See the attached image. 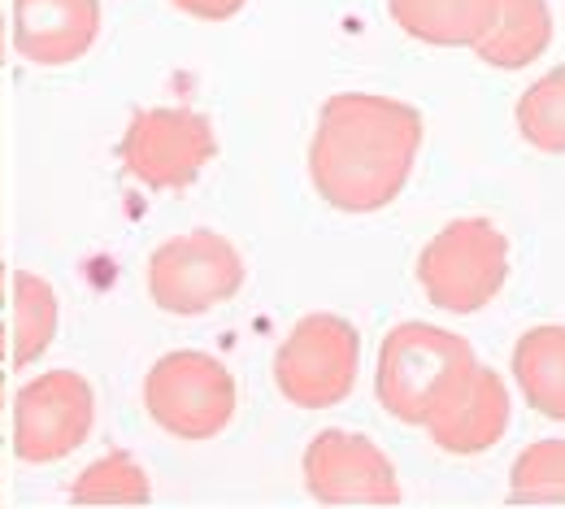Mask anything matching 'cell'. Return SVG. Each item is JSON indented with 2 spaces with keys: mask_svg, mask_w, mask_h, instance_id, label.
<instances>
[{
  "mask_svg": "<svg viewBox=\"0 0 565 509\" xmlns=\"http://www.w3.org/2000/svg\"><path fill=\"white\" fill-rule=\"evenodd\" d=\"M418 148L423 114L414 105L374 92H335L318 109L309 179L331 210L374 214L405 192Z\"/></svg>",
  "mask_w": 565,
  "mask_h": 509,
  "instance_id": "cell-1",
  "label": "cell"
},
{
  "mask_svg": "<svg viewBox=\"0 0 565 509\" xmlns=\"http://www.w3.org/2000/svg\"><path fill=\"white\" fill-rule=\"evenodd\" d=\"M475 349L444 327L430 322H401L387 331L379 349V374L374 396L379 405L409 427H423L426 418L470 379Z\"/></svg>",
  "mask_w": 565,
  "mask_h": 509,
  "instance_id": "cell-2",
  "label": "cell"
},
{
  "mask_svg": "<svg viewBox=\"0 0 565 509\" xmlns=\"http://www.w3.org/2000/svg\"><path fill=\"white\" fill-rule=\"evenodd\" d=\"M418 284L444 314H479L509 279V240L488 219H457L418 253Z\"/></svg>",
  "mask_w": 565,
  "mask_h": 509,
  "instance_id": "cell-3",
  "label": "cell"
},
{
  "mask_svg": "<svg viewBox=\"0 0 565 509\" xmlns=\"http://www.w3.org/2000/svg\"><path fill=\"white\" fill-rule=\"evenodd\" d=\"M361 370V336L340 314H305L275 353L279 396L296 410H335L349 401Z\"/></svg>",
  "mask_w": 565,
  "mask_h": 509,
  "instance_id": "cell-4",
  "label": "cell"
},
{
  "mask_svg": "<svg viewBox=\"0 0 565 509\" xmlns=\"http://www.w3.org/2000/svg\"><path fill=\"white\" fill-rule=\"evenodd\" d=\"M143 410L166 436L213 439L235 418V379L210 353H166L143 379Z\"/></svg>",
  "mask_w": 565,
  "mask_h": 509,
  "instance_id": "cell-5",
  "label": "cell"
},
{
  "mask_svg": "<svg viewBox=\"0 0 565 509\" xmlns=\"http://www.w3.org/2000/svg\"><path fill=\"white\" fill-rule=\"evenodd\" d=\"M244 257L239 248L217 231H188L179 240H166L148 257V296L157 309L196 318L226 305L244 288Z\"/></svg>",
  "mask_w": 565,
  "mask_h": 509,
  "instance_id": "cell-6",
  "label": "cell"
},
{
  "mask_svg": "<svg viewBox=\"0 0 565 509\" xmlns=\"http://www.w3.org/2000/svg\"><path fill=\"white\" fill-rule=\"evenodd\" d=\"M96 423V392L78 370H49L13 401V453L31 466L71 457Z\"/></svg>",
  "mask_w": 565,
  "mask_h": 509,
  "instance_id": "cell-7",
  "label": "cell"
},
{
  "mask_svg": "<svg viewBox=\"0 0 565 509\" xmlns=\"http://www.w3.org/2000/svg\"><path fill=\"white\" fill-rule=\"evenodd\" d=\"M213 123L196 109H140L122 136V166L143 188H188L210 166Z\"/></svg>",
  "mask_w": 565,
  "mask_h": 509,
  "instance_id": "cell-8",
  "label": "cell"
},
{
  "mask_svg": "<svg viewBox=\"0 0 565 509\" xmlns=\"http://www.w3.org/2000/svg\"><path fill=\"white\" fill-rule=\"evenodd\" d=\"M305 488L322 506H401L392 457L361 432H318L305 448Z\"/></svg>",
  "mask_w": 565,
  "mask_h": 509,
  "instance_id": "cell-9",
  "label": "cell"
},
{
  "mask_svg": "<svg viewBox=\"0 0 565 509\" xmlns=\"http://www.w3.org/2000/svg\"><path fill=\"white\" fill-rule=\"evenodd\" d=\"M96 35L100 0H13V49L31 66H71L87 57Z\"/></svg>",
  "mask_w": 565,
  "mask_h": 509,
  "instance_id": "cell-10",
  "label": "cell"
},
{
  "mask_svg": "<svg viewBox=\"0 0 565 509\" xmlns=\"http://www.w3.org/2000/svg\"><path fill=\"white\" fill-rule=\"evenodd\" d=\"M423 427L444 453H457V457L488 453L492 444H500L504 427H509L504 379L495 370H488V365H475L470 379L426 418Z\"/></svg>",
  "mask_w": 565,
  "mask_h": 509,
  "instance_id": "cell-11",
  "label": "cell"
},
{
  "mask_svg": "<svg viewBox=\"0 0 565 509\" xmlns=\"http://www.w3.org/2000/svg\"><path fill=\"white\" fill-rule=\"evenodd\" d=\"M500 0H387L396 26L435 49H475L495 22Z\"/></svg>",
  "mask_w": 565,
  "mask_h": 509,
  "instance_id": "cell-12",
  "label": "cell"
},
{
  "mask_svg": "<svg viewBox=\"0 0 565 509\" xmlns=\"http://www.w3.org/2000/svg\"><path fill=\"white\" fill-rule=\"evenodd\" d=\"M553 44V9L548 0H500L492 31L475 44L479 62L495 71H522L540 62Z\"/></svg>",
  "mask_w": 565,
  "mask_h": 509,
  "instance_id": "cell-13",
  "label": "cell"
},
{
  "mask_svg": "<svg viewBox=\"0 0 565 509\" xmlns=\"http://www.w3.org/2000/svg\"><path fill=\"white\" fill-rule=\"evenodd\" d=\"M513 379L535 414L565 423V327H531L513 344Z\"/></svg>",
  "mask_w": 565,
  "mask_h": 509,
  "instance_id": "cell-14",
  "label": "cell"
},
{
  "mask_svg": "<svg viewBox=\"0 0 565 509\" xmlns=\"http://www.w3.org/2000/svg\"><path fill=\"white\" fill-rule=\"evenodd\" d=\"M57 336V291L35 271H13V365H35Z\"/></svg>",
  "mask_w": 565,
  "mask_h": 509,
  "instance_id": "cell-15",
  "label": "cell"
},
{
  "mask_svg": "<svg viewBox=\"0 0 565 509\" xmlns=\"http://www.w3.org/2000/svg\"><path fill=\"white\" fill-rule=\"evenodd\" d=\"M148 497H152L148 475L127 448L105 453L100 462L78 470V479L71 484L74 506H143Z\"/></svg>",
  "mask_w": 565,
  "mask_h": 509,
  "instance_id": "cell-16",
  "label": "cell"
},
{
  "mask_svg": "<svg viewBox=\"0 0 565 509\" xmlns=\"http://www.w3.org/2000/svg\"><path fill=\"white\" fill-rule=\"evenodd\" d=\"M518 131L540 152H565V66L535 78L518 100Z\"/></svg>",
  "mask_w": 565,
  "mask_h": 509,
  "instance_id": "cell-17",
  "label": "cell"
},
{
  "mask_svg": "<svg viewBox=\"0 0 565 509\" xmlns=\"http://www.w3.org/2000/svg\"><path fill=\"white\" fill-rule=\"evenodd\" d=\"M513 506H565V439H535L509 479Z\"/></svg>",
  "mask_w": 565,
  "mask_h": 509,
  "instance_id": "cell-18",
  "label": "cell"
},
{
  "mask_svg": "<svg viewBox=\"0 0 565 509\" xmlns=\"http://www.w3.org/2000/svg\"><path fill=\"white\" fill-rule=\"evenodd\" d=\"M179 13H188V18H201V22H226V18H235L248 0H170Z\"/></svg>",
  "mask_w": 565,
  "mask_h": 509,
  "instance_id": "cell-19",
  "label": "cell"
},
{
  "mask_svg": "<svg viewBox=\"0 0 565 509\" xmlns=\"http://www.w3.org/2000/svg\"><path fill=\"white\" fill-rule=\"evenodd\" d=\"M0 305H4V266H0Z\"/></svg>",
  "mask_w": 565,
  "mask_h": 509,
  "instance_id": "cell-20",
  "label": "cell"
},
{
  "mask_svg": "<svg viewBox=\"0 0 565 509\" xmlns=\"http://www.w3.org/2000/svg\"><path fill=\"white\" fill-rule=\"evenodd\" d=\"M0 401H4V374H0Z\"/></svg>",
  "mask_w": 565,
  "mask_h": 509,
  "instance_id": "cell-21",
  "label": "cell"
},
{
  "mask_svg": "<svg viewBox=\"0 0 565 509\" xmlns=\"http://www.w3.org/2000/svg\"><path fill=\"white\" fill-rule=\"evenodd\" d=\"M0 349H4V327H0Z\"/></svg>",
  "mask_w": 565,
  "mask_h": 509,
  "instance_id": "cell-22",
  "label": "cell"
}]
</instances>
